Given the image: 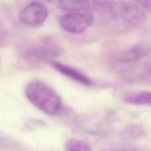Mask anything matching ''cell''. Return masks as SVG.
Instances as JSON below:
<instances>
[{
  "label": "cell",
  "instance_id": "cell-5",
  "mask_svg": "<svg viewBox=\"0 0 151 151\" xmlns=\"http://www.w3.org/2000/svg\"><path fill=\"white\" fill-rule=\"evenodd\" d=\"M47 16L48 10L44 5L38 2H32L21 11L19 18L25 25L37 27L45 22Z\"/></svg>",
  "mask_w": 151,
  "mask_h": 151
},
{
  "label": "cell",
  "instance_id": "cell-11",
  "mask_svg": "<svg viewBox=\"0 0 151 151\" xmlns=\"http://www.w3.org/2000/svg\"><path fill=\"white\" fill-rule=\"evenodd\" d=\"M64 149L67 151H89L91 150V147L87 142L72 138L65 142Z\"/></svg>",
  "mask_w": 151,
  "mask_h": 151
},
{
  "label": "cell",
  "instance_id": "cell-12",
  "mask_svg": "<svg viewBox=\"0 0 151 151\" xmlns=\"http://www.w3.org/2000/svg\"><path fill=\"white\" fill-rule=\"evenodd\" d=\"M136 1L138 5L140 6H142L148 10H150V0H134Z\"/></svg>",
  "mask_w": 151,
  "mask_h": 151
},
{
  "label": "cell",
  "instance_id": "cell-8",
  "mask_svg": "<svg viewBox=\"0 0 151 151\" xmlns=\"http://www.w3.org/2000/svg\"><path fill=\"white\" fill-rule=\"evenodd\" d=\"M98 2L96 0H57L58 7L70 12H80L94 8Z\"/></svg>",
  "mask_w": 151,
  "mask_h": 151
},
{
  "label": "cell",
  "instance_id": "cell-10",
  "mask_svg": "<svg viewBox=\"0 0 151 151\" xmlns=\"http://www.w3.org/2000/svg\"><path fill=\"white\" fill-rule=\"evenodd\" d=\"M123 137L126 140H137L145 136L146 130L139 124H133L127 126L123 131Z\"/></svg>",
  "mask_w": 151,
  "mask_h": 151
},
{
  "label": "cell",
  "instance_id": "cell-13",
  "mask_svg": "<svg viewBox=\"0 0 151 151\" xmlns=\"http://www.w3.org/2000/svg\"><path fill=\"white\" fill-rule=\"evenodd\" d=\"M4 40H3V38L0 35V44H2V43H4Z\"/></svg>",
  "mask_w": 151,
  "mask_h": 151
},
{
  "label": "cell",
  "instance_id": "cell-6",
  "mask_svg": "<svg viewBox=\"0 0 151 151\" xmlns=\"http://www.w3.org/2000/svg\"><path fill=\"white\" fill-rule=\"evenodd\" d=\"M150 51V48L148 44H138L117 52L114 56V59L120 63L136 61L147 56Z\"/></svg>",
  "mask_w": 151,
  "mask_h": 151
},
{
  "label": "cell",
  "instance_id": "cell-9",
  "mask_svg": "<svg viewBox=\"0 0 151 151\" xmlns=\"http://www.w3.org/2000/svg\"><path fill=\"white\" fill-rule=\"evenodd\" d=\"M124 103L134 105H150L151 93L149 91H134L123 97Z\"/></svg>",
  "mask_w": 151,
  "mask_h": 151
},
{
  "label": "cell",
  "instance_id": "cell-3",
  "mask_svg": "<svg viewBox=\"0 0 151 151\" xmlns=\"http://www.w3.org/2000/svg\"><path fill=\"white\" fill-rule=\"evenodd\" d=\"M61 52L59 45L51 38H44L39 44L27 48L23 52L24 59L29 63L51 61Z\"/></svg>",
  "mask_w": 151,
  "mask_h": 151
},
{
  "label": "cell",
  "instance_id": "cell-2",
  "mask_svg": "<svg viewBox=\"0 0 151 151\" xmlns=\"http://www.w3.org/2000/svg\"><path fill=\"white\" fill-rule=\"evenodd\" d=\"M25 94L34 106L47 114L57 115L63 110L60 96L50 86L41 81L29 82L25 87Z\"/></svg>",
  "mask_w": 151,
  "mask_h": 151
},
{
  "label": "cell",
  "instance_id": "cell-7",
  "mask_svg": "<svg viewBox=\"0 0 151 151\" xmlns=\"http://www.w3.org/2000/svg\"><path fill=\"white\" fill-rule=\"evenodd\" d=\"M50 64L58 73L79 84L85 86L92 84V80L88 77L71 66L53 60L50 61Z\"/></svg>",
  "mask_w": 151,
  "mask_h": 151
},
{
  "label": "cell",
  "instance_id": "cell-1",
  "mask_svg": "<svg viewBox=\"0 0 151 151\" xmlns=\"http://www.w3.org/2000/svg\"><path fill=\"white\" fill-rule=\"evenodd\" d=\"M96 8L104 22L118 28L135 27L142 23L145 17L139 6L124 1L97 3Z\"/></svg>",
  "mask_w": 151,
  "mask_h": 151
},
{
  "label": "cell",
  "instance_id": "cell-4",
  "mask_svg": "<svg viewBox=\"0 0 151 151\" xmlns=\"http://www.w3.org/2000/svg\"><path fill=\"white\" fill-rule=\"evenodd\" d=\"M94 18L88 13L73 12L63 15L59 21L61 28L72 34L84 32L93 22Z\"/></svg>",
  "mask_w": 151,
  "mask_h": 151
}]
</instances>
